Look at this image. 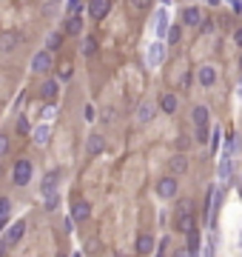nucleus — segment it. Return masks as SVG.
<instances>
[{"mask_svg":"<svg viewBox=\"0 0 242 257\" xmlns=\"http://www.w3.org/2000/svg\"><path fill=\"white\" fill-rule=\"evenodd\" d=\"M89 217H92V206H89L86 200H77V203L71 206V220H74V223H86Z\"/></svg>","mask_w":242,"mask_h":257,"instance_id":"obj_6","label":"nucleus"},{"mask_svg":"<svg viewBox=\"0 0 242 257\" xmlns=\"http://www.w3.org/2000/svg\"><path fill=\"white\" fill-rule=\"evenodd\" d=\"M46 52H57L60 46H63V32H51V35H48V40H46Z\"/></svg>","mask_w":242,"mask_h":257,"instance_id":"obj_19","label":"nucleus"},{"mask_svg":"<svg viewBox=\"0 0 242 257\" xmlns=\"http://www.w3.org/2000/svg\"><path fill=\"white\" fill-rule=\"evenodd\" d=\"M168 172H171L174 177H180L188 172V160H185V154H174L171 160H168Z\"/></svg>","mask_w":242,"mask_h":257,"instance_id":"obj_8","label":"nucleus"},{"mask_svg":"<svg viewBox=\"0 0 242 257\" xmlns=\"http://www.w3.org/2000/svg\"><path fill=\"white\" fill-rule=\"evenodd\" d=\"M196 246H199V234H196V229H194V232H188V252H191V255L196 252Z\"/></svg>","mask_w":242,"mask_h":257,"instance_id":"obj_24","label":"nucleus"},{"mask_svg":"<svg viewBox=\"0 0 242 257\" xmlns=\"http://www.w3.org/2000/svg\"><path fill=\"white\" fill-rule=\"evenodd\" d=\"M108 12H111V0H89V14L94 20H103Z\"/></svg>","mask_w":242,"mask_h":257,"instance_id":"obj_5","label":"nucleus"},{"mask_svg":"<svg viewBox=\"0 0 242 257\" xmlns=\"http://www.w3.org/2000/svg\"><path fill=\"white\" fill-rule=\"evenodd\" d=\"M83 52H86V55H97V40H94V37H89V40L83 43Z\"/></svg>","mask_w":242,"mask_h":257,"instance_id":"obj_27","label":"nucleus"},{"mask_svg":"<svg viewBox=\"0 0 242 257\" xmlns=\"http://www.w3.org/2000/svg\"><path fill=\"white\" fill-rule=\"evenodd\" d=\"M174 226H177V232H183V234H188V232H194L196 229V217H194V209H191V200H183V203H180Z\"/></svg>","mask_w":242,"mask_h":257,"instance_id":"obj_1","label":"nucleus"},{"mask_svg":"<svg viewBox=\"0 0 242 257\" xmlns=\"http://www.w3.org/2000/svg\"><path fill=\"white\" fill-rule=\"evenodd\" d=\"M196 143H208V126H196Z\"/></svg>","mask_w":242,"mask_h":257,"instance_id":"obj_29","label":"nucleus"},{"mask_svg":"<svg viewBox=\"0 0 242 257\" xmlns=\"http://www.w3.org/2000/svg\"><path fill=\"white\" fill-rule=\"evenodd\" d=\"M180 35H183V29H180V26H174L171 32H168V43H177V40H180Z\"/></svg>","mask_w":242,"mask_h":257,"instance_id":"obj_31","label":"nucleus"},{"mask_svg":"<svg viewBox=\"0 0 242 257\" xmlns=\"http://www.w3.org/2000/svg\"><path fill=\"white\" fill-rule=\"evenodd\" d=\"M160 109L165 115H174L177 112V94H162L160 97Z\"/></svg>","mask_w":242,"mask_h":257,"instance_id":"obj_15","label":"nucleus"},{"mask_svg":"<svg viewBox=\"0 0 242 257\" xmlns=\"http://www.w3.org/2000/svg\"><path fill=\"white\" fill-rule=\"evenodd\" d=\"M6 252H9V243H6V237H3V240H0V257L6 255Z\"/></svg>","mask_w":242,"mask_h":257,"instance_id":"obj_36","label":"nucleus"},{"mask_svg":"<svg viewBox=\"0 0 242 257\" xmlns=\"http://www.w3.org/2000/svg\"><path fill=\"white\" fill-rule=\"evenodd\" d=\"M40 94H43V100H48V103H54V100H57V94H60V89H57V80H46L43 86H40Z\"/></svg>","mask_w":242,"mask_h":257,"instance_id":"obj_11","label":"nucleus"},{"mask_svg":"<svg viewBox=\"0 0 242 257\" xmlns=\"http://www.w3.org/2000/svg\"><path fill=\"white\" fill-rule=\"evenodd\" d=\"M177 192H180V183H177V177H174V175H165V177L157 180V194H160L162 200L177 197Z\"/></svg>","mask_w":242,"mask_h":257,"instance_id":"obj_3","label":"nucleus"},{"mask_svg":"<svg viewBox=\"0 0 242 257\" xmlns=\"http://www.w3.org/2000/svg\"><path fill=\"white\" fill-rule=\"evenodd\" d=\"M23 232H26V223H23V220H20V223H14L12 229L6 232V243H9V246L20 243V237H23Z\"/></svg>","mask_w":242,"mask_h":257,"instance_id":"obj_13","label":"nucleus"},{"mask_svg":"<svg viewBox=\"0 0 242 257\" xmlns=\"http://www.w3.org/2000/svg\"><path fill=\"white\" fill-rule=\"evenodd\" d=\"M20 43H23V35H20V32H14V29H9V32H3V35H0V49H3V52H14Z\"/></svg>","mask_w":242,"mask_h":257,"instance_id":"obj_4","label":"nucleus"},{"mask_svg":"<svg viewBox=\"0 0 242 257\" xmlns=\"http://www.w3.org/2000/svg\"><path fill=\"white\" fill-rule=\"evenodd\" d=\"M46 206H48V209H57V194H54V192H51V194H46Z\"/></svg>","mask_w":242,"mask_h":257,"instance_id":"obj_34","label":"nucleus"},{"mask_svg":"<svg viewBox=\"0 0 242 257\" xmlns=\"http://www.w3.org/2000/svg\"><path fill=\"white\" fill-rule=\"evenodd\" d=\"M80 32H83L80 14H66V35H80Z\"/></svg>","mask_w":242,"mask_h":257,"instance_id":"obj_14","label":"nucleus"},{"mask_svg":"<svg viewBox=\"0 0 242 257\" xmlns=\"http://www.w3.org/2000/svg\"><path fill=\"white\" fill-rule=\"evenodd\" d=\"M51 69V52H37L35 60H32V71H37V74H43V71Z\"/></svg>","mask_w":242,"mask_h":257,"instance_id":"obj_7","label":"nucleus"},{"mask_svg":"<svg viewBox=\"0 0 242 257\" xmlns=\"http://www.w3.org/2000/svg\"><path fill=\"white\" fill-rule=\"evenodd\" d=\"M17 131H20V134H29V120H26V117L17 120Z\"/></svg>","mask_w":242,"mask_h":257,"instance_id":"obj_33","label":"nucleus"},{"mask_svg":"<svg viewBox=\"0 0 242 257\" xmlns=\"http://www.w3.org/2000/svg\"><path fill=\"white\" fill-rule=\"evenodd\" d=\"M9 214H12V200H9V197H0V223L9 220Z\"/></svg>","mask_w":242,"mask_h":257,"instance_id":"obj_20","label":"nucleus"},{"mask_svg":"<svg viewBox=\"0 0 242 257\" xmlns=\"http://www.w3.org/2000/svg\"><path fill=\"white\" fill-rule=\"evenodd\" d=\"M83 9V0H69V6H66V14H80Z\"/></svg>","mask_w":242,"mask_h":257,"instance_id":"obj_26","label":"nucleus"},{"mask_svg":"<svg viewBox=\"0 0 242 257\" xmlns=\"http://www.w3.org/2000/svg\"><path fill=\"white\" fill-rule=\"evenodd\" d=\"M57 177H60V172H51V175H46V180H43V192H46V194H51V192H54V186H57Z\"/></svg>","mask_w":242,"mask_h":257,"instance_id":"obj_21","label":"nucleus"},{"mask_svg":"<svg viewBox=\"0 0 242 257\" xmlns=\"http://www.w3.org/2000/svg\"><path fill=\"white\" fill-rule=\"evenodd\" d=\"M162 55H165V52H162V43H157V46L151 49V63L157 66V63H160V60H162Z\"/></svg>","mask_w":242,"mask_h":257,"instance_id":"obj_25","label":"nucleus"},{"mask_svg":"<svg viewBox=\"0 0 242 257\" xmlns=\"http://www.w3.org/2000/svg\"><path fill=\"white\" fill-rule=\"evenodd\" d=\"M151 3H154V0H131V6H134V9H140V12L151 9Z\"/></svg>","mask_w":242,"mask_h":257,"instance_id":"obj_28","label":"nucleus"},{"mask_svg":"<svg viewBox=\"0 0 242 257\" xmlns=\"http://www.w3.org/2000/svg\"><path fill=\"white\" fill-rule=\"evenodd\" d=\"M240 71H242V58H240Z\"/></svg>","mask_w":242,"mask_h":257,"instance_id":"obj_38","label":"nucleus"},{"mask_svg":"<svg viewBox=\"0 0 242 257\" xmlns=\"http://www.w3.org/2000/svg\"><path fill=\"white\" fill-rule=\"evenodd\" d=\"M51 3H57V0H48V6H51Z\"/></svg>","mask_w":242,"mask_h":257,"instance_id":"obj_37","label":"nucleus"},{"mask_svg":"<svg viewBox=\"0 0 242 257\" xmlns=\"http://www.w3.org/2000/svg\"><path fill=\"white\" fill-rule=\"evenodd\" d=\"M0 175H3V169H0Z\"/></svg>","mask_w":242,"mask_h":257,"instance_id":"obj_40","label":"nucleus"},{"mask_svg":"<svg viewBox=\"0 0 242 257\" xmlns=\"http://www.w3.org/2000/svg\"><path fill=\"white\" fill-rule=\"evenodd\" d=\"M57 257H66V255H57Z\"/></svg>","mask_w":242,"mask_h":257,"instance_id":"obj_39","label":"nucleus"},{"mask_svg":"<svg viewBox=\"0 0 242 257\" xmlns=\"http://www.w3.org/2000/svg\"><path fill=\"white\" fill-rule=\"evenodd\" d=\"M183 23L185 26H199V23H202V12H199L196 6H188V9H183Z\"/></svg>","mask_w":242,"mask_h":257,"instance_id":"obj_10","label":"nucleus"},{"mask_svg":"<svg viewBox=\"0 0 242 257\" xmlns=\"http://www.w3.org/2000/svg\"><path fill=\"white\" fill-rule=\"evenodd\" d=\"M32 160L29 157H20L17 163H14V172H12V180H14V186H26L29 180H32Z\"/></svg>","mask_w":242,"mask_h":257,"instance_id":"obj_2","label":"nucleus"},{"mask_svg":"<svg viewBox=\"0 0 242 257\" xmlns=\"http://www.w3.org/2000/svg\"><path fill=\"white\" fill-rule=\"evenodd\" d=\"M35 143H37V146H46V143H48V128L46 126H40L35 131Z\"/></svg>","mask_w":242,"mask_h":257,"instance_id":"obj_23","label":"nucleus"},{"mask_svg":"<svg viewBox=\"0 0 242 257\" xmlns=\"http://www.w3.org/2000/svg\"><path fill=\"white\" fill-rule=\"evenodd\" d=\"M165 29H168V14L160 9V12H157V35L162 37V35H165Z\"/></svg>","mask_w":242,"mask_h":257,"instance_id":"obj_22","label":"nucleus"},{"mask_svg":"<svg viewBox=\"0 0 242 257\" xmlns=\"http://www.w3.org/2000/svg\"><path fill=\"white\" fill-rule=\"evenodd\" d=\"M151 252H154V237H151V234H140L137 237V255L145 257V255H151Z\"/></svg>","mask_w":242,"mask_h":257,"instance_id":"obj_12","label":"nucleus"},{"mask_svg":"<svg viewBox=\"0 0 242 257\" xmlns=\"http://www.w3.org/2000/svg\"><path fill=\"white\" fill-rule=\"evenodd\" d=\"M191 120H194V126H208V109L205 106H194Z\"/></svg>","mask_w":242,"mask_h":257,"instance_id":"obj_16","label":"nucleus"},{"mask_svg":"<svg viewBox=\"0 0 242 257\" xmlns=\"http://www.w3.org/2000/svg\"><path fill=\"white\" fill-rule=\"evenodd\" d=\"M60 80H71V63H63V66H60Z\"/></svg>","mask_w":242,"mask_h":257,"instance_id":"obj_30","label":"nucleus"},{"mask_svg":"<svg viewBox=\"0 0 242 257\" xmlns=\"http://www.w3.org/2000/svg\"><path fill=\"white\" fill-rule=\"evenodd\" d=\"M234 43H237V46H242V29H237V32H234Z\"/></svg>","mask_w":242,"mask_h":257,"instance_id":"obj_35","label":"nucleus"},{"mask_svg":"<svg viewBox=\"0 0 242 257\" xmlns=\"http://www.w3.org/2000/svg\"><path fill=\"white\" fill-rule=\"evenodd\" d=\"M196 80H199V86H214V83H217V69H214V66H202V69L196 71Z\"/></svg>","mask_w":242,"mask_h":257,"instance_id":"obj_9","label":"nucleus"},{"mask_svg":"<svg viewBox=\"0 0 242 257\" xmlns=\"http://www.w3.org/2000/svg\"><path fill=\"white\" fill-rule=\"evenodd\" d=\"M151 117H154V103H140V109H137V120H140V123H148Z\"/></svg>","mask_w":242,"mask_h":257,"instance_id":"obj_18","label":"nucleus"},{"mask_svg":"<svg viewBox=\"0 0 242 257\" xmlns=\"http://www.w3.org/2000/svg\"><path fill=\"white\" fill-rule=\"evenodd\" d=\"M3 154H9V137L6 134H0V157Z\"/></svg>","mask_w":242,"mask_h":257,"instance_id":"obj_32","label":"nucleus"},{"mask_svg":"<svg viewBox=\"0 0 242 257\" xmlns=\"http://www.w3.org/2000/svg\"><path fill=\"white\" fill-rule=\"evenodd\" d=\"M86 149H89V154H100L105 149V140L100 137V134H92V137H89V143H86Z\"/></svg>","mask_w":242,"mask_h":257,"instance_id":"obj_17","label":"nucleus"}]
</instances>
